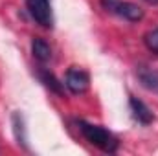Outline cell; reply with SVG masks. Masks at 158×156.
Returning <instances> with one entry per match:
<instances>
[{"instance_id":"cell-1","label":"cell","mask_w":158,"mask_h":156,"mask_svg":"<svg viewBox=\"0 0 158 156\" xmlns=\"http://www.w3.org/2000/svg\"><path fill=\"white\" fill-rule=\"evenodd\" d=\"M79 130L81 134L85 136L86 142H90L92 145H96L98 149L105 151V153H116L118 151V138L109 132L107 129L99 127V125H92V123H86V121H79Z\"/></svg>"},{"instance_id":"cell-2","label":"cell","mask_w":158,"mask_h":156,"mask_svg":"<svg viewBox=\"0 0 158 156\" xmlns=\"http://www.w3.org/2000/svg\"><path fill=\"white\" fill-rule=\"evenodd\" d=\"M26 7H28L31 18L37 24H40L42 28H52L53 26L50 0H26Z\"/></svg>"},{"instance_id":"cell-3","label":"cell","mask_w":158,"mask_h":156,"mask_svg":"<svg viewBox=\"0 0 158 156\" xmlns=\"http://www.w3.org/2000/svg\"><path fill=\"white\" fill-rule=\"evenodd\" d=\"M64 84H66V88L72 92V94H83V92H86L88 90V86H90V77H88V74L85 72V70H81L77 66H72V68H68V72H66V76H64Z\"/></svg>"},{"instance_id":"cell-4","label":"cell","mask_w":158,"mask_h":156,"mask_svg":"<svg viewBox=\"0 0 158 156\" xmlns=\"http://www.w3.org/2000/svg\"><path fill=\"white\" fill-rule=\"evenodd\" d=\"M110 13H116L119 17H123L125 20L129 22H138L143 18V9L134 4V2H121V0H116V4L112 6Z\"/></svg>"},{"instance_id":"cell-5","label":"cell","mask_w":158,"mask_h":156,"mask_svg":"<svg viewBox=\"0 0 158 156\" xmlns=\"http://www.w3.org/2000/svg\"><path fill=\"white\" fill-rule=\"evenodd\" d=\"M129 107H131L132 117H134L140 125H151V123L155 121L153 110H151L143 101H140L138 97H131V99H129Z\"/></svg>"},{"instance_id":"cell-6","label":"cell","mask_w":158,"mask_h":156,"mask_svg":"<svg viewBox=\"0 0 158 156\" xmlns=\"http://www.w3.org/2000/svg\"><path fill=\"white\" fill-rule=\"evenodd\" d=\"M138 79L143 88H147L149 92L158 96V70L142 66V68H138Z\"/></svg>"},{"instance_id":"cell-7","label":"cell","mask_w":158,"mask_h":156,"mask_svg":"<svg viewBox=\"0 0 158 156\" xmlns=\"http://www.w3.org/2000/svg\"><path fill=\"white\" fill-rule=\"evenodd\" d=\"M31 53H33V57L39 63H48L52 59V48H50V44L44 39H40V37H35V39L31 40Z\"/></svg>"},{"instance_id":"cell-8","label":"cell","mask_w":158,"mask_h":156,"mask_svg":"<svg viewBox=\"0 0 158 156\" xmlns=\"http://www.w3.org/2000/svg\"><path fill=\"white\" fill-rule=\"evenodd\" d=\"M39 77H40V81L44 83V86L50 88L53 94H57V96H63V94H64V86H63L64 83H61V81L55 77L52 72H48V70H40Z\"/></svg>"},{"instance_id":"cell-9","label":"cell","mask_w":158,"mask_h":156,"mask_svg":"<svg viewBox=\"0 0 158 156\" xmlns=\"http://www.w3.org/2000/svg\"><path fill=\"white\" fill-rule=\"evenodd\" d=\"M11 125H13V132H15V138H17L19 145L26 147V125H24V117H22L20 112H13Z\"/></svg>"},{"instance_id":"cell-10","label":"cell","mask_w":158,"mask_h":156,"mask_svg":"<svg viewBox=\"0 0 158 156\" xmlns=\"http://www.w3.org/2000/svg\"><path fill=\"white\" fill-rule=\"evenodd\" d=\"M143 42H145V46H147L149 51H153V53H156L158 55V28L151 30L149 33H145Z\"/></svg>"},{"instance_id":"cell-11","label":"cell","mask_w":158,"mask_h":156,"mask_svg":"<svg viewBox=\"0 0 158 156\" xmlns=\"http://www.w3.org/2000/svg\"><path fill=\"white\" fill-rule=\"evenodd\" d=\"M147 4H151V6H158V0H145Z\"/></svg>"}]
</instances>
